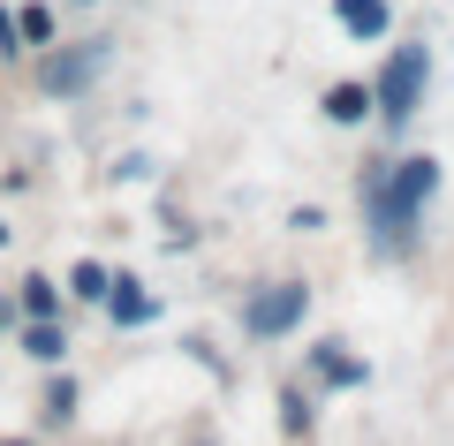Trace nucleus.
Here are the masks:
<instances>
[{
  "mask_svg": "<svg viewBox=\"0 0 454 446\" xmlns=\"http://www.w3.org/2000/svg\"><path fill=\"white\" fill-rule=\"evenodd\" d=\"M23 310H31V318H53V310H61V287L53 280H23Z\"/></svg>",
  "mask_w": 454,
  "mask_h": 446,
  "instance_id": "9b49d317",
  "label": "nucleus"
},
{
  "mask_svg": "<svg viewBox=\"0 0 454 446\" xmlns=\"http://www.w3.org/2000/svg\"><path fill=\"white\" fill-rule=\"evenodd\" d=\"M61 348H68V333L53 318H31V333H23V356H38V364H61Z\"/></svg>",
  "mask_w": 454,
  "mask_h": 446,
  "instance_id": "6e6552de",
  "label": "nucleus"
},
{
  "mask_svg": "<svg viewBox=\"0 0 454 446\" xmlns=\"http://www.w3.org/2000/svg\"><path fill=\"white\" fill-rule=\"evenodd\" d=\"M325 113H333V121H364V113H372V91H364V83H333V91H325Z\"/></svg>",
  "mask_w": 454,
  "mask_h": 446,
  "instance_id": "1a4fd4ad",
  "label": "nucleus"
},
{
  "mask_svg": "<svg viewBox=\"0 0 454 446\" xmlns=\"http://www.w3.org/2000/svg\"><path fill=\"white\" fill-rule=\"evenodd\" d=\"M98 303L114 310V325H152V318H160V303H152L137 280H106V295H98Z\"/></svg>",
  "mask_w": 454,
  "mask_h": 446,
  "instance_id": "39448f33",
  "label": "nucleus"
},
{
  "mask_svg": "<svg viewBox=\"0 0 454 446\" xmlns=\"http://www.w3.org/2000/svg\"><path fill=\"white\" fill-rule=\"evenodd\" d=\"M68 409H76V379H53V386H46V409H38V416H46V424H61Z\"/></svg>",
  "mask_w": 454,
  "mask_h": 446,
  "instance_id": "f8f14e48",
  "label": "nucleus"
},
{
  "mask_svg": "<svg viewBox=\"0 0 454 446\" xmlns=\"http://www.w3.org/2000/svg\"><path fill=\"white\" fill-rule=\"evenodd\" d=\"M16 38H31V46H46V38H53V16H46V8H23V16H16Z\"/></svg>",
  "mask_w": 454,
  "mask_h": 446,
  "instance_id": "ddd939ff",
  "label": "nucleus"
},
{
  "mask_svg": "<svg viewBox=\"0 0 454 446\" xmlns=\"http://www.w3.org/2000/svg\"><path fill=\"white\" fill-rule=\"evenodd\" d=\"M424 76H432V53L424 46H394V61L379 68V83H372V106H379L387 129H402L409 113L424 106Z\"/></svg>",
  "mask_w": 454,
  "mask_h": 446,
  "instance_id": "f03ea898",
  "label": "nucleus"
},
{
  "mask_svg": "<svg viewBox=\"0 0 454 446\" xmlns=\"http://www.w3.org/2000/svg\"><path fill=\"white\" fill-rule=\"evenodd\" d=\"M0 53H16V16H0Z\"/></svg>",
  "mask_w": 454,
  "mask_h": 446,
  "instance_id": "4468645a",
  "label": "nucleus"
},
{
  "mask_svg": "<svg viewBox=\"0 0 454 446\" xmlns=\"http://www.w3.org/2000/svg\"><path fill=\"white\" fill-rule=\"evenodd\" d=\"M68 295H83V303H98V295H106V265H91V257H83V265L68 272Z\"/></svg>",
  "mask_w": 454,
  "mask_h": 446,
  "instance_id": "9d476101",
  "label": "nucleus"
},
{
  "mask_svg": "<svg viewBox=\"0 0 454 446\" xmlns=\"http://www.w3.org/2000/svg\"><path fill=\"white\" fill-rule=\"evenodd\" d=\"M310 364H318V379H325V386H364V364H356V356H340L333 340H325Z\"/></svg>",
  "mask_w": 454,
  "mask_h": 446,
  "instance_id": "0eeeda50",
  "label": "nucleus"
},
{
  "mask_svg": "<svg viewBox=\"0 0 454 446\" xmlns=\"http://www.w3.org/2000/svg\"><path fill=\"white\" fill-rule=\"evenodd\" d=\"M439 190V160H402L394 175H372V227L387 250H402V235L417 227V212Z\"/></svg>",
  "mask_w": 454,
  "mask_h": 446,
  "instance_id": "f257e3e1",
  "label": "nucleus"
},
{
  "mask_svg": "<svg viewBox=\"0 0 454 446\" xmlns=\"http://www.w3.org/2000/svg\"><path fill=\"white\" fill-rule=\"evenodd\" d=\"M340 23L356 38H387V0H340Z\"/></svg>",
  "mask_w": 454,
  "mask_h": 446,
  "instance_id": "423d86ee",
  "label": "nucleus"
},
{
  "mask_svg": "<svg viewBox=\"0 0 454 446\" xmlns=\"http://www.w3.org/2000/svg\"><path fill=\"white\" fill-rule=\"evenodd\" d=\"M303 303H310L303 280H273V287H258V295L243 303V325H250L258 340H280L288 325H303Z\"/></svg>",
  "mask_w": 454,
  "mask_h": 446,
  "instance_id": "7ed1b4c3",
  "label": "nucleus"
},
{
  "mask_svg": "<svg viewBox=\"0 0 454 446\" xmlns=\"http://www.w3.org/2000/svg\"><path fill=\"white\" fill-rule=\"evenodd\" d=\"M98 61H106V38H91V46H76V53H53L46 61V91H83V83L98 76Z\"/></svg>",
  "mask_w": 454,
  "mask_h": 446,
  "instance_id": "20e7f679",
  "label": "nucleus"
},
{
  "mask_svg": "<svg viewBox=\"0 0 454 446\" xmlns=\"http://www.w3.org/2000/svg\"><path fill=\"white\" fill-rule=\"evenodd\" d=\"M0 325H8V303H0Z\"/></svg>",
  "mask_w": 454,
  "mask_h": 446,
  "instance_id": "dca6fc26",
  "label": "nucleus"
},
{
  "mask_svg": "<svg viewBox=\"0 0 454 446\" xmlns=\"http://www.w3.org/2000/svg\"><path fill=\"white\" fill-rule=\"evenodd\" d=\"M0 446H31V439H0Z\"/></svg>",
  "mask_w": 454,
  "mask_h": 446,
  "instance_id": "2eb2a0df",
  "label": "nucleus"
}]
</instances>
